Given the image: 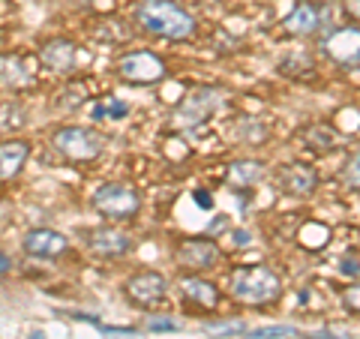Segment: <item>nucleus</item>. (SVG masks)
<instances>
[{
  "instance_id": "nucleus-1",
  "label": "nucleus",
  "mask_w": 360,
  "mask_h": 339,
  "mask_svg": "<svg viewBox=\"0 0 360 339\" xmlns=\"http://www.w3.org/2000/svg\"><path fill=\"white\" fill-rule=\"evenodd\" d=\"M139 25L162 39H189L195 33V18L174 0H144L139 6Z\"/></svg>"
},
{
  "instance_id": "nucleus-2",
  "label": "nucleus",
  "mask_w": 360,
  "mask_h": 339,
  "mask_svg": "<svg viewBox=\"0 0 360 339\" xmlns=\"http://www.w3.org/2000/svg\"><path fill=\"white\" fill-rule=\"evenodd\" d=\"M231 298L246 303V307H264V303H274L283 291V282H279L276 270H270L267 264H252V267H238L229 279Z\"/></svg>"
},
{
  "instance_id": "nucleus-3",
  "label": "nucleus",
  "mask_w": 360,
  "mask_h": 339,
  "mask_svg": "<svg viewBox=\"0 0 360 339\" xmlns=\"http://www.w3.org/2000/svg\"><path fill=\"white\" fill-rule=\"evenodd\" d=\"M54 151H58L60 156H66V160L72 162H90L96 160L99 153L105 151V139L94 129H84V127H63L54 132Z\"/></svg>"
},
{
  "instance_id": "nucleus-4",
  "label": "nucleus",
  "mask_w": 360,
  "mask_h": 339,
  "mask_svg": "<svg viewBox=\"0 0 360 339\" xmlns=\"http://www.w3.org/2000/svg\"><path fill=\"white\" fill-rule=\"evenodd\" d=\"M94 210L108 219H135L141 210V196L127 184H105L94 192Z\"/></svg>"
},
{
  "instance_id": "nucleus-5",
  "label": "nucleus",
  "mask_w": 360,
  "mask_h": 339,
  "mask_svg": "<svg viewBox=\"0 0 360 339\" xmlns=\"http://www.w3.org/2000/svg\"><path fill=\"white\" fill-rule=\"evenodd\" d=\"M117 72L132 84H156L165 78V60L153 51H129L117 63Z\"/></svg>"
},
{
  "instance_id": "nucleus-6",
  "label": "nucleus",
  "mask_w": 360,
  "mask_h": 339,
  "mask_svg": "<svg viewBox=\"0 0 360 339\" xmlns=\"http://www.w3.org/2000/svg\"><path fill=\"white\" fill-rule=\"evenodd\" d=\"M222 103V94L213 87H201V90H193L184 103L177 108V120L184 123V127H198L201 120H207L213 111L219 108Z\"/></svg>"
},
{
  "instance_id": "nucleus-7",
  "label": "nucleus",
  "mask_w": 360,
  "mask_h": 339,
  "mask_svg": "<svg viewBox=\"0 0 360 339\" xmlns=\"http://www.w3.org/2000/svg\"><path fill=\"white\" fill-rule=\"evenodd\" d=\"M84 241H87V250L99 258H117V255H127L132 250V237L117 231V229H108V225H103V229H90L84 234Z\"/></svg>"
},
{
  "instance_id": "nucleus-8",
  "label": "nucleus",
  "mask_w": 360,
  "mask_h": 339,
  "mask_svg": "<svg viewBox=\"0 0 360 339\" xmlns=\"http://www.w3.org/2000/svg\"><path fill=\"white\" fill-rule=\"evenodd\" d=\"M165 288H168V282L162 274H156V270H141V274H135L127 282V295L132 303H139V307L160 303L165 298Z\"/></svg>"
},
{
  "instance_id": "nucleus-9",
  "label": "nucleus",
  "mask_w": 360,
  "mask_h": 339,
  "mask_svg": "<svg viewBox=\"0 0 360 339\" xmlns=\"http://www.w3.org/2000/svg\"><path fill=\"white\" fill-rule=\"evenodd\" d=\"M324 54H328L330 60L342 63V66H357V54H360V33L357 27H340L333 30L328 39H324Z\"/></svg>"
},
{
  "instance_id": "nucleus-10",
  "label": "nucleus",
  "mask_w": 360,
  "mask_h": 339,
  "mask_svg": "<svg viewBox=\"0 0 360 339\" xmlns=\"http://www.w3.org/2000/svg\"><path fill=\"white\" fill-rule=\"evenodd\" d=\"M66 234L54 231V229H33L21 237V250L33 258H58L60 252H66Z\"/></svg>"
},
{
  "instance_id": "nucleus-11",
  "label": "nucleus",
  "mask_w": 360,
  "mask_h": 339,
  "mask_svg": "<svg viewBox=\"0 0 360 339\" xmlns=\"http://www.w3.org/2000/svg\"><path fill=\"white\" fill-rule=\"evenodd\" d=\"M177 264L186 267V270L217 267L219 264V246L213 241H205V237H198V241H186V243H180V250H177Z\"/></svg>"
},
{
  "instance_id": "nucleus-12",
  "label": "nucleus",
  "mask_w": 360,
  "mask_h": 339,
  "mask_svg": "<svg viewBox=\"0 0 360 339\" xmlns=\"http://www.w3.org/2000/svg\"><path fill=\"white\" fill-rule=\"evenodd\" d=\"M324 21H328V9L303 0V4H297L291 9V15L283 21V25H285V33H291V37H312V33L321 30Z\"/></svg>"
},
{
  "instance_id": "nucleus-13",
  "label": "nucleus",
  "mask_w": 360,
  "mask_h": 339,
  "mask_svg": "<svg viewBox=\"0 0 360 339\" xmlns=\"http://www.w3.org/2000/svg\"><path fill=\"white\" fill-rule=\"evenodd\" d=\"M39 63L51 72H72L78 63V49L70 39H51L39 49Z\"/></svg>"
},
{
  "instance_id": "nucleus-14",
  "label": "nucleus",
  "mask_w": 360,
  "mask_h": 339,
  "mask_svg": "<svg viewBox=\"0 0 360 339\" xmlns=\"http://www.w3.org/2000/svg\"><path fill=\"white\" fill-rule=\"evenodd\" d=\"M279 186H283L288 196H309V192H315V186H319V174H315L309 165L295 162L279 172Z\"/></svg>"
},
{
  "instance_id": "nucleus-15",
  "label": "nucleus",
  "mask_w": 360,
  "mask_h": 339,
  "mask_svg": "<svg viewBox=\"0 0 360 339\" xmlns=\"http://www.w3.org/2000/svg\"><path fill=\"white\" fill-rule=\"evenodd\" d=\"M180 295H184L186 300H193L201 309H217V303H219L217 286L207 282V279H201V276H184L180 279Z\"/></svg>"
},
{
  "instance_id": "nucleus-16",
  "label": "nucleus",
  "mask_w": 360,
  "mask_h": 339,
  "mask_svg": "<svg viewBox=\"0 0 360 339\" xmlns=\"http://www.w3.org/2000/svg\"><path fill=\"white\" fill-rule=\"evenodd\" d=\"M30 156V144L27 141H4L0 144V180H13L18 172L25 168Z\"/></svg>"
},
{
  "instance_id": "nucleus-17",
  "label": "nucleus",
  "mask_w": 360,
  "mask_h": 339,
  "mask_svg": "<svg viewBox=\"0 0 360 339\" xmlns=\"http://www.w3.org/2000/svg\"><path fill=\"white\" fill-rule=\"evenodd\" d=\"M262 177H264V165L255 160H240L229 168V184L234 189H252Z\"/></svg>"
},
{
  "instance_id": "nucleus-18",
  "label": "nucleus",
  "mask_w": 360,
  "mask_h": 339,
  "mask_svg": "<svg viewBox=\"0 0 360 339\" xmlns=\"http://www.w3.org/2000/svg\"><path fill=\"white\" fill-rule=\"evenodd\" d=\"M25 60L21 58H4L0 60V78H4L6 84H13V87H27V84H33V72H27L25 66H21Z\"/></svg>"
},
{
  "instance_id": "nucleus-19",
  "label": "nucleus",
  "mask_w": 360,
  "mask_h": 339,
  "mask_svg": "<svg viewBox=\"0 0 360 339\" xmlns=\"http://www.w3.org/2000/svg\"><path fill=\"white\" fill-rule=\"evenodd\" d=\"M127 115H129V105L123 103V99H117V96L103 99V103H96L94 111H90V117L94 120H123Z\"/></svg>"
},
{
  "instance_id": "nucleus-20",
  "label": "nucleus",
  "mask_w": 360,
  "mask_h": 339,
  "mask_svg": "<svg viewBox=\"0 0 360 339\" xmlns=\"http://www.w3.org/2000/svg\"><path fill=\"white\" fill-rule=\"evenodd\" d=\"M303 141H307L309 148L330 151V148H336V132L330 127H324V123H315V127L303 129Z\"/></svg>"
},
{
  "instance_id": "nucleus-21",
  "label": "nucleus",
  "mask_w": 360,
  "mask_h": 339,
  "mask_svg": "<svg viewBox=\"0 0 360 339\" xmlns=\"http://www.w3.org/2000/svg\"><path fill=\"white\" fill-rule=\"evenodd\" d=\"M357 165H360V156L357 153H352V160L345 162V184H348V189L352 192H357Z\"/></svg>"
},
{
  "instance_id": "nucleus-22",
  "label": "nucleus",
  "mask_w": 360,
  "mask_h": 339,
  "mask_svg": "<svg viewBox=\"0 0 360 339\" xmlns=\"http://www.w3.org/2000/svg\"><path fill=\"white\" fill-rule=\"evenodd\" d=\"M252 339H267V336H295L291 327H262V331H250Z\"/></svg>"
},
{
  "instance_id": "nucleus-23",
  "label": "nucleus",
  "mask_w": 360,
  "mask_h": 339,
  "mask_svg": "<svg viewBox=\"0 0 360 339\" xmlns=\"http://www.w3.org/2000/svg\"><path fill=\"white\" fill-rule=\"evenodd\" d=\"M295 63L300 66V70H309V72H315V66H312V60H309V54H300V58H295ZM285 75H291V60H283V66H279Z\"/></svg>"
},
{
  "instance_id": "nucleus-24",
  "label": "nucleus",
  "mask_w": 360,
  "mask_h": 339,
  "mask_svg": "<svg viewBox=\"0 0 360 339\" xmlns=\"http://www.w3.org/2000/svg\"><path fill=\"white\" fill-rule=\"evenodd\" d=\"M144 327H148V331H177L180 324H177V321H172V319H150Z\"/></svg>"
},
{
  "instance_id": "nucleus-25",
  "label": "nucleus",
  "mask_w": 360,
  "mask_h": 339,
  "mask_svg": "<svg viewBox=\"0 0 360 339\" xmlns=\"http://www.w3.org/2000/svg\"><path fill=\"white\" fill-rule=\"evenodd\" d=\"M342 274L352 276V279H357V255H354V252L342 258Z\"/></svg>"
},
{
  "instance_id": "nucleus-26",
  "label": "nucleus",
  "mask_w": 360,
  "mask_h": 339,
  "mask_svg": "<svg viewBox=\"0 0 360 339\" xmlns=\"http://www.w3.org/2000/svg\"><path fill=\"white\" fill-rule=\"evenodd\" d=\"M195 201L201 207H213V198L207 196V189H195Z\"/></svg>"
},
{
  "instance_id": "nucleus-27",
  "label": "nucleus",
  "mask_w": 360,
  "mask_h": 339,
  "mask_svg": "<svg viewBox=\"0 0 360 339\" xmlns=\"http://www.w3.org/2000/svg\"><path fill=\"white\" fill-rule=\"evenodd\" d=\"M9 270H13V258H9L6 252H0V276H6Z\"/></svg>"
},
{
  "instance_id": "nucleus-28",
  "label": "nucleus",
  "mask_w": 360,
  "mask_h": 339,
  "mask_svg": "<svg viewBox=\"0 0 360 339\" xmlns=\"http://www.w3.org/2000/svg\"><path fill=\"white\" fill-rule=\"evenodd\" d=\"M234 243L246 246V243H250V234H246V231H234Z\"/></svg>"
},
{
  "instance_id": "nucleus-29",
  "label": "nucleus",
  "mask_w": 360,
  "mask_h": 339,
  "mask_svg": "<svg viewBox=\"0 0 360 339\" xmlns=\"http://www.w3.org/2000/svg\"><path fill=\"white\" fill-rule=\"evenodd\" d=\"M30 339H45V336H42V333H33V336H30Z\"/></svg>"
}]
</instances>
